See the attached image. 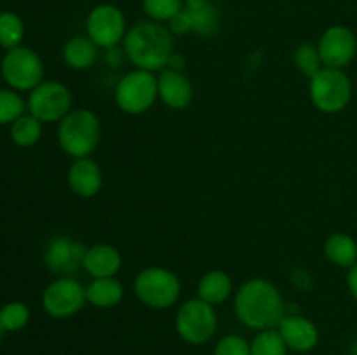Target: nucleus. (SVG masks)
<instances>
[{
	"label": "nucleus",
	"instance_id": "0eeeda50",
	"mask_svg": "<svg viewBox=\"0 0 357 355\" xmlns=\"http://www.w3.org/2000/svg\"><path fill=\"white\" fill-rule=\"evenodd\" d=\"M115 103L128 115H143L159 100L157 77L153 72L135 68L121 77L115 86Z\"/></svg>",
	"mask_w": 357,
	"mask_h": 355
},
{
	"label": "nucleus",
	"instance_id": "a878e982",
	"mask_svg": "<svg viewBox=\"0 0 357 355\" xmlns=\"http://www.w3.org/2000/svg\"><path fill=\"white\" fill-rule=\"evenodd\" d=\"M30 308L21 301H10L0 308V329L3 333H17L30 322Z\"/></svg>",
	"mask_w": 357,
	"mask_h": 355
},
{
	"label": "nucleus",
	"instance_id": "a211bd4d",
	"mask_svg": "<svg viewBox=\"0 0 357 355\" xmlns=\"http://www.w3.org/2000/svg\"><path fill=\"white\" fill-rule=\"evenodd\" d=\"M232 278L223 270L206 271L197 284V298L213 306L225 303L232 296Z\"/></svg>",
	"mask_w": 357,
	"mask_h": 355
},
{
	"label": "nucleus",
	"instance_id": "c9c22d12",
	"mask_svg": "<svg viewBox=\"0 0 357 355\" xmlns=\"http://www.w3.org/2000/svg\"><path fill=\"white\" fill-rule=\"evenodd\" d=\"M2 334H3V331H2V329H0V338H2Z\"/></svg>",
	"mask_w": 357,
	"mask_h": 355
},
{
	"label": "nucleus",
	"instance_id": "7ed1b4c3",
	"mask_svg": "<svg viewBox=\"0 0 357 355\" xmlns=\"http://www.w3.org/2000/svg\"><path fill=\"white\" fill-rule=\"evenodd\" d=\"M100 118L87 108H75L58 124L59 148L72 159L91 157L100 145Z\"/></svg>",
	"mask_w": 357,
	"mask_h": 355
},
{
	"label": "nucleus",
	"instance_id": "7c9ffc66",
	"mask_svg": "<svg viewBox=\"0 0 357 355\" xmlns=\"http://www.w3.org/2000/svg\"><path fill=\"white\" fill-rule=\"evenodd\" d=\"M166 26L173 35L192 33V21H190V16H188V13L185 9H181L176 16L171 17V19L167 21Z\"/></svg>",
	"mask_w": 357,
	"mask_h": 355
},
{
	"label": "nucleus",
	"instance_id": "b1692460",
	"mask_svg": "<svg viewBox=\"0 0 357 355\" xmlns=\"http://www.w3.org/2000/svg\"><path fill=\"white\" fill-rule=\"evenodd\" d=\"M24 38V23L13 10L0 13V45L7 51L20 47Z\"/></svg>",
	"mask_w": 357,
	"mask_h": 355
},
{
	"label": "nucleus",
	"instance_id": "1a4fd4ad",
	"mask_svg": "<svg viewBox=\"0 0 357 355\" xmlns=\"http://www.w3.org/2000/svg\"><path fill=\"white\" fill-rule=\"evenodd\" d=\"M0 73L7 86L14 90H33L44 82V63L30 47L10 49L0 63Z\"/></svg>",
	"mask_w": 357,
	"mask_h": 355
},
{
	"label": "nucleus",
	"instance_id": "c85d7f7f",
	"mask_svg": "<svg viewBox=\"0 0 357 355\" xmlns=\"http://www.w3.org/2000/svg\"><path fill=\"white\" fill-rule=\"evenodd\" d=\"M142 6L149 19L164 24L183 9V0H143Z\"/></svg>",
	"mask_w": 357,
	"mask_h": 355
},
{
	"label": "nucleus",
	"instance_id": "dca6fc26",
	"mask_svg": "<svg viewBox=\"0 0 357 355\" xmlns=\"http://www.w3.org/2000/svg\"><path fill=\"white\" fill-rule=\"evenodd\" d=\"M66 181H68L70 190L77 197L93 198L100 194L101 187H103V173L96 160H93L91 157L73 159L72 166L68 167Z\"/></svg>",
	"mask_w": 357,
	"mask_h": 355
},
{
	"label": "nucleus",
	"instance_id": "423d86ee",
	"mask_svg": "<svg viewBox=\"0 0 357 355\" xmlns=\"http://www.w3.org/2000/svg\"><path fill=\"white\" fill-rule=\"evenodd\" d=\"M176 333L185 343L206 345L215 338L218 331V315L215 306L202 299H187L181 303L174 317Z\"/></svg>",
	"mask_w": 357,
	"mask_h": 355
},
{
	"label": "nucleus",
	"instance_id": "4be33fe9",
	"mask_svg": "<svg viewBox=\"0 0 357 355\" xmlns=\"http://www.w3.org/2000/svg\"><path fill=\"white\" fill-rule=\"evenodd\" d=\"M324 256L337 267H354L357 263V242L347 233H333L324 242Z\"/></svg>",
	"mask_w": 357,
	"mask_h": 355
},
{
	"label": "nucleus",
	"instance_id": "aec40b11",
	"mask_svg": "<svg viewBox=\"0 0 357 355\" xmlns=\"http://www.w3.org/2000/svg\"><path fill=\"white\" fill-rule=\"evenodd\" d=\"M100 47L87 35H75L63 45V61L72 70H89L96 63Z\"/></svg>",
	"mask_w": 357,
	"mask_h": 355
},
{
	"label": "nucleus",
	"instance_id": "cd10ccee",
	"mask_svg": "<svg viewBox=\"0 0 357 355\" xmlns=\"http://www.w3.org/2000/svg\"><path fill=\"white\" fill-rule=\"evenodd\" d=\"M26 101L14 89H0V125L13 124L24 115Z\"/></svg>",
	"mask_w": 357,
	"mask_h": 355
},
{
	"label": "nucleus",
	"instance_id": "72a5a7b5",
	"mask_svg": "<svg viewBox=\"0 0 357 355\" xmlns=\"http://www.w3.org/2000/svg\"><path fill=\"white\" fill-rule=\"evenodd\" d=\"M347 287H349V292L354 296V299H357V263L354 265V267L349 268Z\"/></svg>",
	"mask_w": 357,
	"mask_h": 355
},
{
	"label": "nucleus",
	"instance_id": "c756f323",
	"mask_svg": "<svg viewBox=\"0 0 357 355\" xmlns=\"http://www.w3.org/2000/svg\"><path fill=\"white\" fill-rule=\"evenodd\" d=\"M213 355H251L250 341L239 334H227L216 343Z\"/></svg>",
	"mask_w": 357,
	"mask_h": 355
},
{
	"label": "nucleus",
	"instance_id": "f8f14e48",
	"mask_svg": "<svg viewBox=\"0 0 357 355\" xmlns=\"http://www.w3.org/2000/svg\"><path fill=\"white\" fill-rule=\"evenodd\" d=\"M317 49H319L323 66L344 70L356 56V35L347 26L333 24L321 35Z\"/></svg>",
	"mask_w": 357,
	"mask_h": 355
},
{
	"label": "nucleus",
	"instance_id": "393cba45",
	"mask_svg": "<svg viewBox=\"0 0 357 355\" xmlns=\"http://www.w3.org/2000/svg\"><path fill=\"white\" fill-rule=\"evenodd\" d=\"M251 355H288L289 348L286 347L278 327L274 329L258 331L257 336L251 340Z\"/></svg>",
	"mask_w": 357,
	"mask_h": 355
},
{
	"label": "nucleus",
	"instance_id": "4468645a",
	"mask_svg": "<svg viewBox=\"0 0 357 355\" xmlns=\"http://www.w3.org/2000/svg\"><path fill=\"white\" fill-rule=\"evenodd\" d=\"M278 331L281 333L286 347L298 354H307L312 352L319 343V329L310 319L302 315H288L286 313L279 322Z\"/></svg>",
	"mask_w": 357,
	"mask_h": 355
},
{
	"label": "nucleus",
	"instance_id": "2eb2a0df",
	"mask_svg": "<svg viewBox=\"0 0 357 355\" xmlns=\"http://www.w3.org/2000/svg\"><path fill=\"white\" fill-rule=\"evenodd\" d=\"M159 100L171 110H185L194 100V86L183 72L164 68L157 77Z\"/></svg>",
	"mask_w": 357,
	"mask_h": 355
},
{
	"label": "nucleus",
	"instance_id": "bb28decb",
	"mask_svg": "<svg viewBox=\"0 0 357 355\" xmlns=\"http://www.w3.org/2000/svg\"><path fill=\"white\" fill-rule=\"evenodd\" d=\"M293 63H295L296 70L302 75L312 79L321 68H323V61H321L319 49L317 45L312 44H300L298 47L293 51Z\"/></svg>",
	"mask_w": 357,
	"mask_h": 355
},
{
	"label": "nucleus",
	"instance_id": "f257e3e1",
	"mask_svg": "<svg viewBox=\"0 0 357 355\" xmlns=\"http://www.w3.org/2000/svg\"><path fill=\"white\" fill-rule=\"evenodd\" d=\"M234 312L241 324L250 329H274L286 315V303L278 285L257 277L246 281L236 291Z\"/></svg>",
	"mask_w": 357,
	"mask_h": 355
},
{
	"label": "nucleus",
	"instance_id": "20e7f679",
	"mask_svg": "<svg viewBox=\"0 0 357 355\" xmlns=\"http://www.w3.org/2000/svg\"><path fill=\"white\" fill-rule=\"evenodd\" d=\"M132 291L149 308L166 310L176 305L180 299L181 281L169 268L149 267L135 277Z\"/></svg>",
	"mask_w": 357,
	"mask_h": 355
},
{
	"label": "nucleus",
	"instance_id": "9d476101",
	"mask_svg": "<svg viewBox=\"0 0 357 355\" xmlns=\"http://www.w3.org/2000/svg\"><path fill=\"white\" fill-rule=\"evenodd\" d=\"M86 305V287L75 277H56L42 292L44 312L52 319H70Z\"/></svg>",
	"mask_w": 357,
	"mask_h": 355
},
{
	"label": "nucleus",
	"instance_id": "473e14b6",
	"mask_svg": "<svg viewBox=\"0 0 357 355\" xmlns=\"http://www.w3.org/2000/svg\"><path fill=\"white\" fill-rule=\"evenodd\" d=\"M187 66V61H185V58L181 54H178V52H173L169 58V61H167L166 68L167 70H174V72H183V68Z\"/></svg>",
	"mask_w": 357,
	"mask_h": 355
},
{
	"label": "nucleus",
	"instance_id": "5701e85b",
	"mask_svg": "<svg viewBox=\"0 0 357 355\" xmlns=\"http://www.w3.org/2000/svg\"><path fill=\"white\" fill-rule=\"evenodd\" d=\"M42 138V122L38 118H35L31 113L21 115L17 120H14L10 124V139L14 141V145L23 146H33L40 141Z\"/></svg>",
	"mask_w": 357,
	"mask_h": 355
},
{
	"label": "nucleus",
	"instance_id": "412c9836",
	"mask_svg": "<svg viewBox=\"0 0 357 355\" xmlns=\"http://www.w3.org/2000/svg\"><path fill=\"white\" fill-rule=\"evenodd\" d=\"M183 9L190 16L194 33L209 37L218 31L220 14L209 0H185Z\"/></svg>",
	"mask_w": 357,
	"mask_h": 355
},
{
	"label": "nucleus",
	"instance_id": "f3484780",
	"mask_svg": "<svg viewBox=\"0 0 357 355\" xmlns=\"http://www.w3.org/2000/svg\"><path fill=\"white\" fill-rule=\"evenodd\" d=\"M82 268L91 278L115 277L122 268V254L112 244H94L86 249Z\"/></svg>",
	"mask_w": 357,
	"mask_h": 355
},
{
	"label": "nucleus",
	"instance_id": "6e6552de",
	"mask_svg": "<svg viewBox=\"0 0 357 355\" xmlns=\"http://www.w3.org/2000/svg\"><path fill=\"white\" fill-rule=\"evenodd\" d=\"M72 93L65 84L44 80L28 94L26 110L42 124H59L72 111Z\"/></svg>",
	"mask_w": 357,
	"mask_h": 355
},
{
	"label": "nucleus",
	"instance_id": "ddd939ff",
	"mask_svg": "<svg viewBox=\"0 0 357 355\" xmlns=\"http://www.w3.org/2000/svg\"><path fill=\"white\" fill-rule=\"evenodd\" d=\"M86 249L82 242L72 237H54L45 247V267L58 277H72L82 268Z\"/></svg>",
	"mask_w": 357,
	"mask_h": 355
},
{
	"label": "nucleus",
	"instance_id": "f03ea898",
	"mask_svg": "<svg viewBox=\"0 0 357 355\" xmlns=\"http://www.w3.org/2000/svg\"><path fill=\"white\" fill-rule=\"evenodd\" d=\"M122 49L135 68L162 72L174 52L173 33L162 23L152 19L139 21L128 30Z\"/></svg>",
	"mask_w": 357,
	"mask_h": 355
},
{
	"label": "nucleus",
	"instance_id": "2f4dec72",
	"mask_svg": "<svg viewBox=\"0 0 357 355\" xmlns=\"http://www.w3.org/2000/svg\"><path fill=\"white\" fill-rule=\"evenodd\" d=\"M124 49L122 51H119L117 47H112V49H107V54H105V61L108 63L110 66H119L121 65L122 58H124Z\"/></svg>",
	"mask_w": 357,
	"mask_h": 355
},
{
	"label": "nucleus",
	"instance_id": "6ab92c4d",
	"mask_svg": "<svg viewBox=\"0 0 357 355\" xmlns=\"http://www.w3.org/2000/svg\"><path fill=\"white\" fill-rule=\"evenodd\" d=\"M87 305H93L96 308H114L124 299V285L115 277L93 278L86 285Z\"/></svg>",
	"mask_w": 357,
	"mask_h": 355
},
{
	"label": "nucleus",
	"instance_id": "f704fd0d",
	"mask_svg": "<svg viewBox=\"0 0 357 355\" xmlns=\"http://www.w3.org/2000/svg\"><path fill=\"white\" fill-rule=\"evenodd\" d=\"M349 355H357V340L352 343L351 347V352H349Z\"/></svg>",
	"mask_w": 357,
	"mask_h": 355
},
{
	"label": "nucleus",
	"instance_id": "9b49d317",
	"mask_svg": "<svg viewBox=\"0 0 357 355\" xmlns=\"http://www.w3.org/2000/svg\"><path fill=\"white\" fill-rule=\"evenodd\" d=\"M86 31L100 49L117 47L128 33L124 13L112 3H100L87 14Z\"/></svg>",
	"mask_w": 357,
	"mask_h": 355
},
{
	"label": "nucleus",
	"instance_id": "39448f33",
	"mask_svg": "<svg viewBox=\"0 0 357 355\" xmlns=\"http://www.w3.org/2000/svg\"><path fill=\"white\" fill-rule=\"evenodd\" d=\"M309 96L314 106L323 113H340L352 97V82L344 70L323 66L309 79Z\"/></svg>",
	"mask_w": 357,
	"mask_h": 355
}]
</instances>
